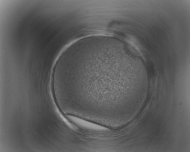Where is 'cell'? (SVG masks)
<instances>
[{
  "mask_svg": "<svg viewBox=\"0 0 190 152\" xmlns=\"http://www.w3.org/2000/svg\"><path fill=\"white\" fill-rule=\"evenodd\" d=\"M61 74L85 108L115 113L124 105L128 91L133 92L146 77L124 44L105 36L74 43L66 55Z\"/></svg>",
  "mask_w": 190,
  "mask_h": 152,
  "instance_id": "6da1fadb",
  "label": "cell"
}]
</instances>
